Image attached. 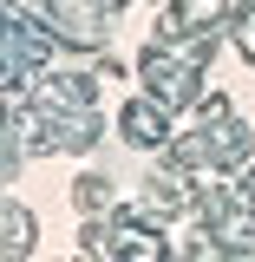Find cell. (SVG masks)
<instances>
[{
	"label": "cell",
	"mask_w": 255,
	"mask_h": 262,
	"mask_svg": "<svg viewBox=\"0 0 255 262\" xmlns=\"http://www.w3.org/2000/svg\"><path fill=\"white\" fill-rule=\"evenodd\" d=\"M27 256H33V216L13 203L7 210V262H27Z\"/></svg>",
	"instance_id": "obj_1"
},
{
	"label": "cell",
	"mask_w": 255,
	"mask_h": 262,
	"mask_svg": "<svg viewBox=\"0 0 255 262\" xmlns=\"http://www.w3.org/2000/svg\"><path fill=\"white\" fill-rule=\"evenodd\" d=\"M125 138H131V144H157V138H164L157 112H151V105H131V112H125Z\"/></svg>",
	"instance_id": "obj_2"
},
{
	"label": "cell",
	"mask_w": 255,
	"mask_h": 262,
	"mask_svg": "<svg viewBox=\"0 0 255 262\" xmlns=\"http://www.w3.org/2000/svg\"><path fill=\"white\" fill-rule=\"evenodd\" d=\"M79 210H85V216H92V210H105V203H111V190H105V177H79Z\"/></svg>",
	"instance_id": "obj_3"
},
{
	"label": "cell",
	"mask_w": 255,
	"mask_h": 262,
	"mask_svg": "<svg viewBox=\"0 0 255 262\" xmlns=\"http://www.w3.org/2000/svg\"><path fill=\"white\" fill-rule=\"evenodd\" d=\"M242 203H249V210H255V170H249V184H242Z\"/></svg>",
	"instance_id": "obj_4"
},
{
	"label": "cell",
	"mask_w": 255,
	"mask_h": 262,
	"mask_svg": "<svg viewBox=\"0 0 255 262\" xmlns=\"http://www.w3.org/2000/svg\"><path fill=\"white\" fill-rule=\"evenodd\" d=\"M79 262H98V256H79Z\"/></svg>",
	"instance_id": "obj_5"
}]
</instances>
